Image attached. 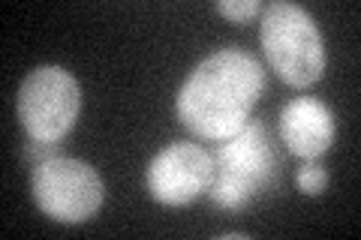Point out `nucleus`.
Instances as JSON below:
<instances>
[{
	"instance_id": "1",
	"label": "nucleus",
	"mask_w": 361,
	"mask_h": 240,
	"mask_svg": "<svg viewBox=\"0 0 361 240\" xmlns=\"http://www.w3.org/2000/svg\"><path fill=\"white\" fill-rule=\"evenodd\" d=\"M262 66L241 49L205 57L178 90V118L199 139L226 141L238 132L262 94Z\"/></svg>"
},
{
	"instance_id": "2",
	"label": "nucleus",
	"mask_w": 361,
	"mask_h": 240,
	"mask_svg": "<svg viewBox=\"0 0 361 240\" xmlns=\"http://www.w3.org/2000/svg\"><path fill=\"white\" fill-rule=\"evenodd\" d=\"M265 57L274 66V72L292 87H307L319 82L325 72V45L322 33L316 27L307 9L298 4L277 0L262 9V25H259Z\"/></svg>"
},
{
	"instance_id": "3",
	"label": "nucleus",
	"mask_w": 361,
	"mask_h": 240,
	"mask_svg": "<svg viewBox=\"0 0 361 240\" xmlns=\"http://www.w3.org/2000/svg\"><path fill=\"white\" fill-rule=\"evenodd\" d=\"M214 159V177L208 184V198L223 210H238L262 189L274 175V151L268 132L259 120H247L244 127L226 139Z\"/></svg>"
},
{
	"instance_id": "4",
	"label": "nucleus",
	"mask_w": 361,
	"mask_h": 240,
	"mask_svg": "<svg viewBox=\"0 0 361 240\" xmlns=\"http://www.w3.org/2000/svg\"><path fill=\"white\" fill-rule=\"evenodd\" d=\"M33 201L37 208L58 222H85L103 204V180L82 159L51 156L33 165Z\"/></svg>"
},
{
	"instance_id": "5",
	"label": "nucleus",
	"mask_w": 361,
	"mask_h": 240,
	"mask_svg": "<svg viewBox=\"0 0 361 240\" xmlns=\"http://www.w3.org/2000/svg\"><path fill=\"white\" fill-rule=\"evenodd\" d=\"M82 108V90L61 66H37L18 90V120L30 141H61Z\"/></svg>"
},
{
	"instance_id": "6",
	"label": "nucleus",
	"mask_w": 361,
	"mask_h": 240,
	"mask_svg": "<svg viewBox=\"0 0 361 240\" xmlns=\"http://www.w3.org/2000/svg\"><path fill=\"white\" fill-rule=\"evenodd\" d=\"M211 177H214V159L205 147L193 141H172L148 165L151 196L160 204H169V208L190 204L196 196H202L208 189Z\"/></svg>"
},
{
	"instance_id": "7",
	"label": "nucleus",
	"mask_w": 361,
	"mask_h": 240,
	"mask_svg": "<svg viewBox=\"0 0 361 240\" xmlns=\"http://www.w3.org/2000/svg\"><path fill=\"white\" fill-rule=\"evenodd\" d=\"M280 141L301 159L322 156L334 141V114L325 102L298 96L280 111Z\"/></svg>"
},
{
	"instance_id": "8",
	"label": "nucleus",
	"mask_w": 361,
	"mask_h": 240,
	"mask_svg": "<svg viewBox=\"0 0 361 240\" xmlns=\"http://www.w3.org/2000/svg\"><path fill=\"white\" fill-rule=\"evenodd\" d=\"M295 184H298L301 192H307V196H319V192L329 187V171H325L322 165H316V163H307L298 171Z\"/></svg>"
},
{
	"instance_id": "9",
	"label": "nucleus",
	"mask_w": 361,
	"mask_h": 240,
	"mask_svg": "<svg viewBox=\"0 0 361 240\" xmlns=\"http://www.w3.org/2000/svg\"><path fill=\"white\" fill-rule=\"evenodd\" d=\"M217 13L232 21H250L253 15L262 13V4L259 0H220Z\"/></svg>"
},
{
	"instance_id": "10",
	"label": "nucleus",
	"mask_w": 361,
	"mask_h": 240,
	"mask_svg": "<svg viewBox=\"0 0 361 240\" xmlns=\"http://www.w3.org/2000/svg\"><path fill=\"white\" fill-rule=\"evenodd\" d=\"M25 156H27V163L39 165V163H45V159H51V156H61V151H58V141H30Z\"/></svg>"
}]
</instances>
